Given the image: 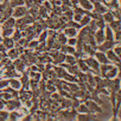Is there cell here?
Segmentation results:
<instances>
[{"label":"cell","mask_w":121,"mask_h":121,"mask_svg":"<svg viewBox=\"0 0 121 121\" xmlns=\"http://www.w3.org/2000/svg\"><path fill=\"white\" fill-rule=\"evenodd\" d=\"M7 1H8V0H5V2H6Z\"/></svg>","instance_id":"cell-2"},{"label":"cell","mask_w":121,"mask_h":121,"mask_svg":"<svg viewBox=\"0 0 121 121\" xmlns=\"http://www.w3.org/2000/svg\"><path fill=\"white\" fill-rule=\"evenodd\" d=\"M11 4H12L13 6L22 5V4H23V0H11Z\"/></svg>","instance_id":"cell-1"}]
</instances>
